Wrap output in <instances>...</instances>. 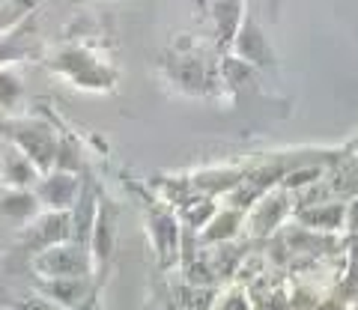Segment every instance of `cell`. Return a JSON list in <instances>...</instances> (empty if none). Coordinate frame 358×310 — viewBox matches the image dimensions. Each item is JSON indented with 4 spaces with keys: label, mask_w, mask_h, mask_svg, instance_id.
Listing matches in <instances>:
<instances>
[{
    "label": "cell",
    "mask_w": 358,
    "mask_h": 310,
    "mask_svg": "<svg viewBox=\"0 0 358 310\" xmlns=\"http://www.w3.org/2000/svg\"><path fill=\"white\" fill-rule=\"evenodd\" d=\"M45 63H48V69L60 72L66 81H72L75 87H81V90L108 93V90H114V84H117V69L87 45H63Z\"/></svg>",
    "instance_id": "1"
},
{
    "label": "cell",
    "mask_w": 358,
    "mask_h": 310,
    "mask_svg": "<svg viewBox=\"0 0 358 310\" xmlns=\"http://www.w3.org/2000/svg\"><path fill=\"white\" fill-rule=\"evenodd\" d=\"M0 138L15 143V147L27 155L45 173L54 170L57 164V149H60V135L42 119H15V123H0Z\"/></svg>",
    "instance_id": "2"
},
{
    "label": "cell",
    "mask_w": 358,
    "mask_h": 310,
    "mask_svg": "<svg viewBox=\"0 0 358 310\" xmlns=\"http://www.w3.org/2000/svg\"><path fill=\"white\" fill-rule=\"evenodd\" d=\"M143 206H147V230L155 248V257L164 269L179 263V253H182V227H179V218L173 215V209L155 200L150 194H141Z\"/></svg>",
    "instance_id": "3"
},
{
    "label": "cell",
    "mask_w": 358,
    "mask_h": 310,
    "mask_svg": "<svg viewBox=\"0 0 358 310\" xmlns=\"http://www.w3.org/2000/svg\"><path fill=\"white\" fill-rule=\"evenodd\" d=\"M33 272L42 281H54V278H93L96 272V260L93 251L78 245V242H63L57 248H48L33 257Z\"/></svg>",
    "instance_id": "4"
},
{
    "label": "cell",
    "mask_w": 358,
    "mask_h": 310,
    "mask_svg": "<svg viewBox=\"0 0 358 310\" xmlns=\"http://www.w3.org/2000/svg\"><path fill=\"white\" fill-rule=\"evenodd\" d=\"M63 242H72V212H45L21 230V245H24L33 257L48 248H57Z\"/></svg>",
    "instance_id": "5"
},
{
    "label": "cell",
    "mask_w": 358,
    "mask_h": 310,
    "mask_svg": "<svg viewBox=\"0 0 358 310\" xmlns=\"http://www.w3.org/2000/svg\"><path fill=\"white\" fill-rule=\"evenodd\" d=\"M81 188H84L81 173L51 170V173L42 176L33 191H36V197L48 212H72V206L78 203V197H81Z\"/></svg>",
    "instance_id": "6"
},
{
    "label": "cell",
    "mask_w": 358,
    "mask_h": 310,
    "mask_svg": "<svg viewBox=\"0 0 358 310\" xmlns=\"http://www.w3.org/2000/svg\"><path fill=\"white\" fill-rule=\"evenodd\" d=\"M0 179H3V188H27V191H33L42 179V170L15 143L0 138Z\"/></svg>",
    "instance_id": "7"
},
{
    "label": "cell",
    "mask_w": 358,
    "mask_h": 310,
    "mask_svg": "<svg viewBox=\"0 0 358 310\" xmlns=\"http://www.w3.org/2000/svg\"><path fill=\"white\" fill-rule=\"evenodd\" d=\"M39 54V27H36V13L24 18L18 27H13L6 36H0V69L9 63L33 60Z\"/></svg>",
    "instance_id": "8"
},
{
    "label": "cell",
    "mask_w": 358,
    "mask_h": 310,
    "mask_svg": "<svg viewBox=\"0 0 358 310\" xmlns=\"http://www.w3.org/2000/svg\"><path fill=\"white\" fill-rule=\"evenodd\" d=\"M42 212L45 206L36 197V191H27V188H3L0 191V224L27 227Z\"/></svg>",
    "instance_id": "9"
},
{
    "label": "cell",
    "mask_w": 358,
    "mask_h": 310,
    "mask_svg": "<svg viewBox=\"0 0 358 310\" xmlns=\"http://www.w3.org/2000/svg\"><path fill=\"white\" fill-rule=\"evenodd\" d=\"M114 248H117V209L108 197H102V200H99L93 239H90V251H93V260H96L99 272L108 269L110 257H114Z\"/></svg>",
    "instance_id": "10"
},
{
    "label": "cell",
    "mask_w": 358,
    "mask_h": 310,
    "mask_svg": "<svg viewBox=\"0 0 358 310\" xmlns=\"http://www.w3.org/2000/svg\"><path fill=\"white\" fill-rule=\"evenodd\" d=\"M39 293L66 310H81L99 293V283L93 278H54V281H39Z\"/></svg>",
    "instance_id": "11"
},
{
    "label": "cell",
    "mask_w": 358,
    "mask_h": 310,
    "mask_svg": "<svg viewBox=\"0 0 358 310\" xmlns=\"http://www.w3.org/2000/svg\"><path fill=\"white\" fill-rule=\"evenodd\" d=\"M99 200H102V194H99L93 176L84 173L81 197H78V203L72 206V242H78V245H84V248H90V239H93Z\"/></svg>",
    "instance_id": "12"
},
{
    "label": "cell",
    "mask_w": 358,
    "mask_h": 310,
    "mask_svg": "<svg viewBox=\"0 0 358 310\" xmlns=\"http://www.w3.org/2000/svg\"><path fill=\"white\" fill-rule=\"evenodd\" d=\"M293 209V197L289 191H268L263 200H257L254 212H251V232L254 236H268L272 230H278L284 224V218Z\"/></svg>",
    "instance_id": "13"
},
{
    "label": "cell",
    "mask_w": 358,
    "mask_h": 310,
    "mask_svg": "<svg viewBox=\"0 0 358 310\" xmlns=\"http://www.w3.org/2000/svg\"><path fill=\"white\" fill-rule=\"evenodd\" d=\"M233 48H236V57L251 63V66H272L275 63V54H272V45L266 42L263 30L257 27V21L251 15H245L242 27L233 39Z\"/></svg>",
    "instance_id": "14"
},
{
    "label": "cell",
    "mask_w": 358,
    "mask_h": 310,
    "mask_svg": "<svg viewBox=\"0 0 358 310\" xmlns=\"http://www.w3.org/2000/svg\"><path fill=\"white\" fill-rule=\"evenodd\" d=\"M346 212L350 206L346 203H310V206H299L296 209V221L305 230H317V232H334V230H343L346 227Z\"/></svg>",
    "instance_id": "15"
},
{
    "label": "cell",
    "mask_w": 358,
    "mask_h": 310,
    "mask_svg": "<svg viewBox=\"0 0 358 310\" xmlns=\"http://www.w3.org/2000/svg\"><path fill=\"white\" fill-rule=\"evenodd\" d=\"M239 227H242V209H233V206L221 209V212H215V218L200 230V242H203V245H224V242H230L236 236Z\"/></svg>",
    "instance_id": "16"
},
{
    "label": "cell",
    "mask_w": 358,
    "mask_h": 310,
    "mask_svg": "<svg viewBox=\"0 0 358 310\" xmlns=\"http://www.w3.org/2000/svg\"><path fill=\"white\" fill-rule=\"evenodd\" d=\"M245 173L242 170H203L192 179V188H197L203 197L212 194H227V191H236L242 185Z\"/></svg>",
    "instance_id": "17"
},
{
    "label": "cell",
    "mask_w": 358,
    "mask_h": 310,
    "mask_svg": "<svg viewBox=\"0 0 358 310\" xmlns=\"http://www.w3.org/2000/svg\"><path fill=\"white\" fill-rule=\"evenodd\" d=\"M212 15L218 21V30H221V42H233L236 33L242 27V0H212Z\"/></svg>",
    "instance_id": "18"
},
{
    "label": "cell",
    "mask_w": 358,
    "mask_h": 310,
    "mask_svg": "<svg viewBox=\"0 0 358 310\" xmlns=\"http://www.w3.org/2000/svg\"><path fill=\"white\" fill-rule=\"evenodd\" d=\"M39 9V0H0V36H6Z\"/></svg>",
    "instance_id": "19"
},
{
    "label": "cell",
    "mask_w": 358,
    "mask_h": 310,
    "mask_svg": "<svg viewBox=\"0 0 358 310\" xmlns=\"http://www.w3.org/2000/svg\"><path fill=\"white\" fill-rule=\"evenodd\" d=\"M179 310H212L215 307V290L212 286H182L176 295Z\"/></svg>",
    "instance_id": "20"
},
{
    "label": "cell",
    "mask_w": 358,
    "mask_h": 310,
    "mask_svg": "<svg viewBox=\"0 0 358 310\" xmlns=\"http://www.w3.org/2000/svg\"><path fill=\"white\" fill-rule=\"evenodd\" d=\"M84 161H81V143H78L75 135H60V149H57V164L54 170H63V173H81Z\"/></svg>",
    "instance_id": "21"
},
{
    "label": "cell",
    "mask_w": 358,
    "mask_h": 310,
    "mask_svg": "<svg viewBox=\"0 0 358 310\" xmlns=\"http://www.w3.org/2000/svg\"><path fill=\"white\" fill-rule=\"evenodd\" d=\"M21 96H24V84H21V78L3 66L0 69V110H15Z\"/></svg>",
    "instance_id": "22"
},
{
    "label": "cell",
    "mask_w": 358,
    "mask_h": 310,
    "mask_svg": "<svg viewBox=\"0 0 358 310\" xmlns=\"http://www.w3.org/2000/svg\"><path fill=\"white\" fill-rule=\"evenodd\" d=\"M212 218H215V203H212V197H197V200H188L185 221H188V227H192V230H203Z\"/></svg>",
    "instance_id": "23"
},
{
    "label": "cell",
    "mask_w": 358,
    "mask_h": 310,
    "mask_svg": "<svg viewBox=\"0 0 358 310\" xmlns=\"http://www.w3.org/2000/svg\"><path fill=\"white\" fill-rule=\"evenodd\" d=\"M212 310H254V302L245 286H230L227 293L215 298V307Z\"/></svg>",
    "instance_id": "24"
},
{
    "label": "cell",
    "mask_w": 358,
    "mask_h": 310,
    "mask_svg": "<svg viewBox=\"0 0 358 310\" xmlns=\"http://www.w3.org/2000/svg\"><path fill=\"white\" fill-rule=\"evenodd\" d=\"M322 176V168H296V170H287L281 188L284 191H299L305 185H313Z\"/></svg>",
    "instance_id": "25"
},
{
    "label": "cell",
    "mask_w": 358,
    "mask_h": 310,
    "mask_svg": "<svg viewBox=\"0 0 358 310\" xmlns=\"http://www.w3.org/2000/svg\"><path fill=\"white\" fill-rule=\"evenodd\" d=\"M15 310H66V307H60L57 302H51L48 295L33 293V295H27V298H21V302L15 304Z\"/></svg>",
    "instance_id": "26"
},
{
    "label": "cell",
    "mask_w": 358,
    "mask_h": 310,
    "mask_svg": "<svg viewBox=\"0 0 358 310\" xmlns=\"http://www.w3.org/2000/svg\"><path fill=\"white\" fill-rule=\"evenodd\" d=\"M254 310H289V295L268 293V295H263V302H254Z\"/></svg>",
    "instance_id": "27"
},
{
    "label": "cell",
    "mask_w": 358,
    "mask_h": 310,
    "mask_svg": "<svg viewBox=\"0 0 358 310\" xmlns=\"http://www.w3.org/2000/svg\"><path fill=\"white\" fill-rule=\"evenodd\" d=\"M317 304H320V298L308 290H296L289 295V310H317Z\"/></svg>",
    "instance_id": "28"
},
{
    "label": "cell",
    "mask_w": 358,
    "mask_h": 310,
    "mask_svg": "<svg viewBox=\"0 0 358 310\" xmlns=\"http://www.w3.org/2000/svg\"><path fill=\"white\" fill-rule=\"evenodd\" d=\"M346 227H350L352 232H358V197L350 203V212H346Z\"/></svg>",
    "instance_id": "29"
},
{
    "label": "cell",
    "mask_w": 358,
    "mask_h": 310,
    "mask_svg": "<svg viewBox=\"0 0 358 310\" xmlns=\"http://www.w3.org/2000/svg\"><path fill=\"white\" fill-rule=\"evenodd\" d=\"M317 310H346V304L341 302V298H322V302L317 304Z\"/></svg>",
    "instance_id": "30"
},
{
    "label": "cell",
    "mask_w": 358,
    "mask_h": 310,
    "mask_svg": "<svg viewBox=\"0 0 358 310\" xmlns=\"http://www.w3.org/2000/svg\"><path fill=\"white\" fill-rule=\"evenodd\" d=\"M96 295H99V293H96ZM96 295H93V298H90V302H87V304H84L81 310H96Z\"/></svg>",
    "instance_id": "31"
},
{
    "label": "cell",
    "mask_w": 358,
    "mask_h": 310,
    "mask_svg": "<svg viewBox=\"0 0 358 310\" xmlns=\"http://www.w3.org/2000/svg\"><path fill=\"white\" fill-rule=\"evenodd\" d=\"M197 3V9H206V3H212V0H194Z\"/></svg>",
    "instance_id": "32"
},
{
    "label": "cell",
    "mask_w": 358,
    "mask_h": 310,
    "mask_svg": "<svg viewBox=\"0 0 358 310\" xmlns=\"http://www.w3.org/2000/svg\"><path fill=\"white\" fill-rule=\"evenodd\" d=\"M0 310H15V307H0Z\"/></svg>",
    "instance_id": "33"
},
{
    "label": "cell",
    "mask_w": 358,
    "mask_h": 310,
    "mask_svg": "<svg viewBox=\"0 0 358 310\" xmlns=\"http://www.w3.org/2000/svg\"><path fill=\"white\" fill-rule=\"evenodd\" d=\"M0 191H3V179H0Z\"/></svg>",
    "instance_id": "34"
},
{
    "label": "cell",
    "mask_w": 358,
    "mask_h": 310,
    "mask_svg": "<svg viewBox=\"0 0 358 310\" xmlns=\"http://www.w3.org/2000/svg\"><path fill=\"white\" fill-rule=\"evenodd\" d=\"M81 3H90V0H81Z\"/></svg>",
    "instance_id": "35"
}]
</instances>
